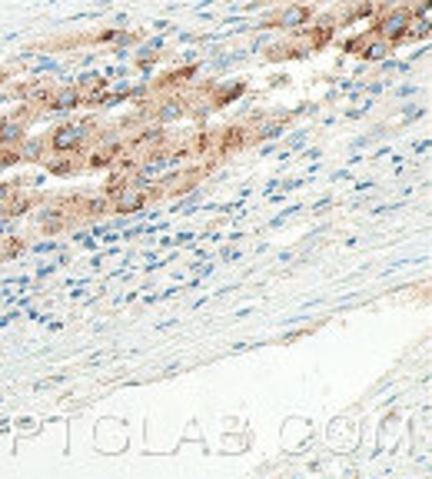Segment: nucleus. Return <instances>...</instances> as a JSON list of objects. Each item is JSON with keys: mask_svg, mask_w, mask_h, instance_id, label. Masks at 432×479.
Wrapping results in <instances>:
<instances>
[{"mask_svg": "<svg viewBox=\"0 0 432 479\" xmlns=\"http://www.w3.org/2000/svg\"><path fill=\"white\" fill-rule=\"evenodd\" d=\"M389 50H393V43H389V40H382V37H379L376 43H369V47L362 50V57H366V60H382V57H386V54H389Z\"/></svg>", "mask_w": 432, "mask_h": 479, "instance_id": "nucleus-10", "label": "nucleus"}, {"mask_svg": "<svg viewBox=\"0 0 432 479\" xmlns=\"http://www.w3.org/2000/svg\"><path fill=\"white\" fill-rule=\"evenodd\" d=\"M17 154L23 163H40L43 160V136H23L17 143Z\"/></svg>", "mask_w": 432, "mask_h": 479, "instance_id": "nucleus-7", "label": "nucleus"}, {"mask_svg": "<svg viewBox=\"0 0 432 479\" xmlns=\"http://www.w3.org/2000/svg\"><path fill=\"white\" fill-rule=\"evenodd\" d=\"M180 114H183V103H180L176 96H169V100H163V103H160V110H156V120H160V123H169L173 116H180Z\"/></svg>", "mask_w": 432, "mask_h": 479, "instance_id": "nucleus-9", "label": "nucleus"}, {"mask_svg": "<svg viewBox=\"0 0 432 479\" xmlns=\"http://www.w3.org/2000/svg\"><path fill=\"white\" fill-rule=\"evenodd\" d=\"M150 187V183H147ZM147 187L140 183H127L110 196V213H120V216H143V210L150 207L147 200Z\"/></svg>", "mask_w": 432, "mask_h": 479, "instance_id": "nucleus-2", "label": "nucleus"}, {"mask_svg": "<svg viewBox=\"0 0 432 479\" xmlns=\"http://www.w3.org/2000/svg\"><path fill=\"white\" fill-rule=\"evenodd\" d=\"M76 107H83V103H80V94H76L74 83L54 87V96H50L47 110H54V114H67V110H76Z\"/></svg>", "mask_w": 432, "mask_h": 479, "instance_id": "nucleus-4", "label": "nucleus"}, {"mask_svg": "<svg viewBox=\"0 0 432 479\" xmlns=\"http://www.w3.org/2000/svg\"><path fill=\"white\" fill-rule=\"evenodd\" d=\"M236 256H240V249H236V247H226L223 249V260H236Z\"/></svg>", "mask_w": 432, "mask_h": 479, "instance_id": "nucleus-12", "label": "nucleus"}, {"mask_svg": "<svg viewBox=\"0 0 432 479\" xmlns=\"http://www.w3.org/2000/svg\"><path fill=\"white\" fill-rule=\"evenodd\" d=\"M409 20H413L409 7H402V3L386 7V14H382V17H379V23H376V37L389 40V43H399V40H402V34H406V27H409Z\"/></svg>", "mask_w": 432, "mask_h": 479, "instance_id": "nucleus-3", "label": "nucleus"}, {"mask_svg": "<svg viewBox=\"0 0 432 479\" xmlns=\"http://www.w3.org/2000/svg\"><path fill=\"white\" fill-rule=\"evenodd\" d=\"M246 147V130L243 127H226L220 140H216V147H213V156H226V154H236V150H243Z\"/></svg>", "mask_w": 432, "mask_h": 479, "instance_id": "nucleus-5", "label": "nucleus"}, {"mask_svg": "<svg viewBox=\"0 0 432 479\" xmlns=\"http://www.w3.org/2000/svg\"><path fill=\"white\" fill-rule=\"evenodd\" d=\"M306 20H309V7H302V3L300 7H286V10L280 14L282 27H302Z\"/></svg>", "mask_w": 432, "mask_h": 479, "instance_id": "nucleus-8", "label": "nucleus"}, {"mask_svg": "<svg viewBox=\"0 0 432 479\" xmlns=\"http://www.w3.org/2000/svg\"><path fill=\"white\" fill-rule=\"evenodd\" d=\"M23 136H27V123L14 114L3 116V123H0V147H17Z\"/></svg>", "mask_w": 432, "mask_h": 479, "instance_id": "nucleus-6", "label": "nucleus"}, {"mask_svg": "<svg viewBox=\"0 0 432 479\" xmlns=\"http://www.w3.org/2000/svg\"><path fill=\"white\" fill-rule=\"evenodd\" d=\"M282 134V123H266L263 130L256 134V140H273V136H280Z\"/></svg>", "mask_w": 432, "mask_h": 479, "instance_id": "nucleus-11", "label": "nucleus"}, {"mask_svg": "<svg viewBox=\"0 0 432 479\" xmlns=\"http://www.w3.org/2000/svg\"><path fill=\"white\" fill-rule=\"evenodd\" d=\"M90 130H94V123H60L47 136V147L54 154H83L90 143Z\"/></svg>", "mask_w": 432, "mask_h": 479, "instance_id": "nucleus-1", "label": "nucleus"}]
</instances>
